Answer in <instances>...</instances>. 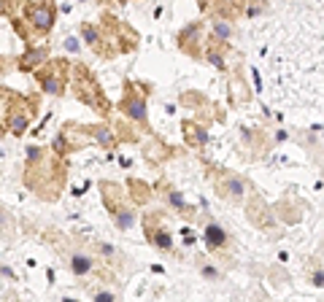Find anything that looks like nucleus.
<instances>
[{"mask_svg": "<svg viewBox=\"0 0 324 302\" xmlns=\"http://www.w3.org/2000/svg\"><path fill=\"white\" fill-rule=\"evenodd\" d=\"M38 157H40V149H35V146H33V149H27V159H30V162L38 159Z\"/></svg>", "mask_w": 324, "mask_h": 302, "instance_id": "a211bd4d", "label": "nucleus"}, {"mask_svg": "<svg viewBox=\"0 0 324 302\" xmlns=\"http://www.w3.org/2000/svg\"><path fill=\"white\" fill-rule=\"evenodd\" d=\"M124 113H127L130 119H135V122H146V103L138 97H130L127 103H124Z\"/></svg>", "mask_w": 324, "mask_h": 302, "instance_id": "f03ea898", "label": "nucleus"}, {"mask_svg": "<svg viewBox=\"0 0 324 302\" xmlns=\"http://www.w3.org/2000/svg\"><path fill=\"white\" fill-rule=\"evenodd\" d=\"M214 30H216V35H219V38H230V35H232V27H230V24H224V22H216Z\"/></svg>", "mask_w": 324, "mask_h": 302, "instance_id": "9d476101", "label": "nucleus"}, {"mask_svg": "<svg viewBox=\"0 0 324 302\" xmlns=\"http://www.w3.org/2000/svg\"><path fill=\"white\" fill-rule=\"evenodd\" d=\"M205 57H208L211 62H214L216 68H219V70H224V59H222V57H219V54H216V52H208V54H205Z\"/></svg>", "mask_w": 324, "mask_h": 302, "instance_id": "ddd939ff", "label": "nucleus"}, {"mask_svg": "<svg viewBox=\"0 0 324 302\" xmlns=\"http://www.w3.org/2000/svg\"><path fill=\"white\" fill-rule=\"evenodd\" d=\"M84 41H87V43H95V41H98V33H95L92 27H87V30H84Z\"/></svg>", "mask_w": 324, "mask_h": 302, "instance_id": "2eb2a0df", "label": "nucleus"}, {"mask_svg": "<svg viewBox=\"0 0 324 302\" xmlns=\"http://www.w3.org/2000/svg\"><path fill=\"white\" fill-rule=\"evenodd\" d=\"M65 49L68 52H79V41L76 38H65Z\"/></svg>", "mask_w": 324, "mask_h": 302, "instance_id": "dca6fc26", "label": "nucleus"}, {"mask_svg": "<svg viewBox=\"0 0 324 302\" xmlns=\"http://www.w3.org/2000/svg\"><path fill=\"white\" fill-rule=\"evenodd\" d=\"M170 203H173L176 208H184V205H186V203H184V197H181L179 192H170Z\"/></svg>", "mask_w": 324, "mask_h": 302, "instance_id": "4468645a", "label": "nucleus"}, {"mask_svg": "<svg viewBox=\"0 0 324 302\" xmlns=\"http://www.w3.org/2000/svg\"><path fill=\"white\" fill-rule=\"evenodd\" d=\"M43 89H46L49 94H60L62 89H60V81L57 78H43Z\"/></svg>", "mask_w": 324, "mask_h": 302, "instance_id": "1a4fd4ad", "label": "nucleus"}, {"mask_svg": "<svg viewBox=\"0 0 324 302\" xmlns=\"http://www.w3.org/2000/svg\"><path fill=\"white\" fill-rule=\"evenodd\" d=\"M95 300H98V302H111V300H114V294H111V291H100V294H95Z\"/></svg>", "mask_w": 324, "mask_h": 302, "instance_id": "f3484780", "label": "nucleus"}, {"mask_svg": "<svg viewBox=\"0 0 324 302\" xmlns=\"http://www.w3.org/2000/svg\"><path fill=\"white\" fill-rule=\"evenodd\" d=\"M116 224H119L122 229H130V226L135 224V219H133V213H130V210H122V213H116Z\"/></svg>", "mask_w": 324, "mask_h": 302, "instance_id": "0eeeda50", "label": "nucleus"}, {"mask_svg": "<svg viewBox=\"0 0 324 302\" xmlns=\"http://www.w3.org/2000/svg\"><path fill=\"white\" fill-rule=\"evenodd\" d=\"M227 192H230V197H243L246 194V186H243V181H238V178H227Z\"/></svg>", "mask_w": 324, "mask_h": 302, "instance_id": "39448f33", "label": "nucleus"}, {"mask_svg": "<svg viewBox=\"0 0 324 302\" xmlns=\"http://www.w3.org/2000/svg\"><path fill=\"white\" fill-rule=\"evenodd\" d=\"M8 127H11V132H14V135H22L24 130H27V119H24V116H11Z\"/></svg>", "mask_w": 324, "mask_h": 302, "instance_id": "423d86ee", "label": "nucleus"}, {"mask_svg": "<svg viewBox=\"0 0 324 302\" xmlns=\"http://www.w3.org/2000/svg\"><path fill=\"white\" fill-rule=\"evenodd\" d=\"M43 57H46V52H33L27 59H24V68H33V62H40Z\"/></svg>", "mask_w": 324, "mask_h": 302, "instance_id": "9b49d317", "label": "nucleus"}, {"mask_svg": "<svg viewBox=\"0 0 324 302\" xmlns=\"http://www.w3.org/2000/svg\"><path fill=\"white\" fill-rule=\"evenodd\" d=\"M30 22H33L38 30H49L54 24V14L43 6H35V8H30Z\"/></svg>", "mask_w": 324, "mask_h": 302, "instance_id": "f257e3e1", "label": "nucleus"}, {"mask_svg": "<svg viewBox=\"0 0 324 302\" xmlns=\"http://www.w3.org/2000/svg\"><path fill=\"white\" fill-rule=\"evenodd\" d=\"M70 267H73L76 275H87L89 270H92V259H89V256H84V254H76L73 259H70Z\"/></svg>", "mask_w": 324, "mask_h": 302, "instance_id": "20e7f679", "label": "nucleus"}, {"mask_svg": "<svg viewBox=\"0 0 324 302\" xmlns=\"http://www.w3.org/2000/svg\"><path fill=\"white\" fill-rule=\"evenodd\" d=\"M224 240H227V232L222 229L219 224H208V226H205V243H208L211 248L224 245Z\"/></svg>", "mask_w": 324, "mask_h": 302, "instance_id": "7ed1b4c3", "label": "nucleus"}, {"mask_svg": "<svg viewBox=\"0 0 324 302\" xmlns=\"http://www.w3.org/2000/svg\"><path fill=\"white\" fill-rule=\"evenodd\" d=\"M154 243L160 245V248L168 251L170 245H173V240H170V235H168V232H157V235H154Z\"/></svg>", "mask_w": 324, "mask_h": 302, "instance_id": "6e6552de", "label": "nucleus"}, {"mask_svg": "<svg viewBox=\"0 0 324 302\" xmlns=\"http://www.w3.org/2000/svg\"><path fill=\"white\" fill-rule=\"evenodd\" d=\"M95 138H98V143H103V146L111 143V132H108V130H98V132H95Z\"/></svg>", "mask_w": 324, "mask_h": 302, "instance_id": "f8f14e48", "label": "nucleus"}, {"mask_svg": "<svg viewBox=\"0 0 324 302\" xmlns=\"http://www.w3.org/2000/svg\"><path fill=\"white\" fill-rule=\"evenodd\" d=\"M202 275H208V278H216V270H214V267H202Z\"/></svg>", "mask_w": 324, "mask_h": 302, "instance_id": "6ab92c4d", "label": "nucleus"}, {"mask_svg": "<svg viewBox=\"0 0 324 302\" xmlns=\"http://www.w3.org/2000/svg\"><path fill=\"white\" fill-rule=\"evenodd\" d=\"M313 283H316V286L324 283V281H322V270H316V275H313Z\"/></svg>", "mask_w": 324, "mask_h": 302, "instance_id": "aec40b11", "label": "nucleus"}]
</instances>
